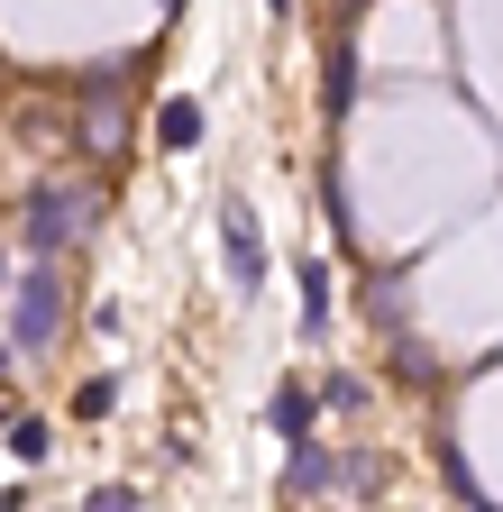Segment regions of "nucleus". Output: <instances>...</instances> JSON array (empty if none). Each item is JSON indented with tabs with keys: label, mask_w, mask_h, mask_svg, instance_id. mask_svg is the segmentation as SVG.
Instances as JSON below:
<instances>
[{
	"label": "nucleus",
	"mask_w": 503,
	"mask_h": 512,
	"mask_svg": "<svg viewBox=\"0 0 503 512\" xmlns=\"http://www.w3.org/2000/svg\"><path fill=\"white\" fill-rule=\"evenodd\" d=\"M321 485H339V467L321 458V448H302V439H293V467H284V494H321Z\"/></svg>",
	"instance_id": "5"
},
{
	"label": "nucleus",
	"mask_w": 503,
	"mask_h": 512,
	"mask_svg": "<svg viewBox=\"0 0 503 512\" xmlns=\"http://www.w3.org/2000/svg\"><path fill=\"white\" fill-rule=\"evenodd\" d=\"M119 119H129L119 110V74H101V92L83 101V147H119Z\"/></svg>",
	"instance_id": "4"
},
{
	"label": "nucleus",
	"mask_w": 503,
	"mask_h": 512,
	"mask_svg": "<svg viewBox=\"0 0 503 512\" xmlns=\"http://www.w3.org/2000/svg\"><path fill=\"white\" fill-rule=\"evenodd\" d=\"M330 320V266H302V330Z\"/></svg>",
	"instance_id": "6"
},
{
	"label": "nucleus",
	"mask_w": 503,
	"mask_h": 512,
	"mask_svg": "<svg viewBox=\"0 0 503 512\" xmlns=\"http://www.w3.org/2000/svg\"><path fill=\"white\" fill-rule=\"evenodd\" d=\"M55 330H65V275L37 256V266L19 275V302H10V348H19V357H46Z\"/></svg>",
	"instance_id": "2"
},
{
	"label": "nucleus",
	"mask_w": 503,
	"mask_h": 512,
	"mask_svg": "<svg viewBox=\"0 0 503 512\" xmlns=\"http://www.w3.org/2000/svg\"><path fill=\"white\" fill-rule=\"evenodd\" d=\"M220 247H229V275H238V293H257V284H266V238H257V211H238V202H229Z\"/></svg>",
	"instance_id": "3"
},
{
	"label": "nucleus",
	"mask_w": 503,
	"mask_h": 512,
	"mask_svg": "<svg viewBox=\"0 0 503 512\" xmlns=\"http://www.w3.org/2000/svg\"><path fill=\"white\" fill-rule=\"evenodd\" d=\"M202 138V101H165V147H193Z\"/></svg>",
	"instance_id": "7"
},
{
	"label": "nucleus",
	"mask_w": 503,
	"mask_h": 512,
	"mask_svg": "<svg viewBox=\"0 0 503 512\" xmlns=\"http://www.w3.org/2000/svg\"><path fill=\"white\" fill-rule=\"evenodd\" d=\"M266 10H293V0H266Z\"/></svg>",
	"instance_id": "10"
},
{
	"label": "nucleus",
	"mask_w": 503,
	"mask_h": 512,
	"mask_svg": "<svg viewBox=\"0 0 503 512\" xmlns=\"http://www.w3.org/2000/svg\"><path fill=\"white\" fill-rule=\"evenodd\" d=\"M92 220H101V192H92L83 174H65V183H37V202H28L19 238H28L37 256H65L74 238H92Z\"/></svg>",
	"instance_id": "1"
},
{
	"label": "nucleus",
	"mask_w": 503,
	"mask_h": 512,
	"mask_svg": "<svg viewBox=\"0 0 503 512\" xmlns=\"http://www.w3.org/2000/svg\"><path fill=\"white\" fill-rule=\"evenodd\" d=\"M10 448H19V467H37V458H46V421H19Z\"/></svg>",
	"instance_id": "9"
},
{
	"label": "nucleus",
	"mask_w": 503,
	"mask_h": 512,
	"mask_svg": "<svg viewBox=\"0 0 503 512\" xmlns=\"http://www.w3.org/2000/svg\"><path fill=\"white\" fill-rule=\"evenodd\" d=\"M302 421H311V403H302V384H284V394H275V430H284V439H311Z\"/></svg>",
	"instance_id": "8"
}]
</instances>
